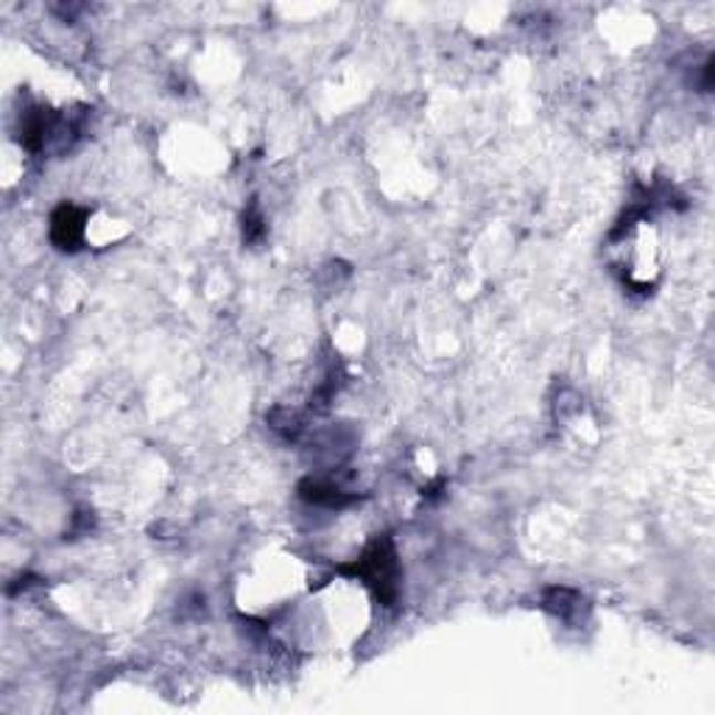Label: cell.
<instances>
[{"mask_svg": "<svg viewBox=\"0 0 715 715\" xmlns=\"http://www.w3.org/2000/svg\"><path fill=\"white\" fill-rule=\"evenodd\" d=\"M346 573L366 581L383 604H392L394 595H397V557H394V548L388 540L372 542L364 557L346 568Z\"/></svg>", "mask_w": 715, "mask_h": 715, "instance_id": "cell-1", "label": "cell"}, {"mask_svg": "<svg viewBox=\"0 0 715 715\" xmlns=\"http://www.w3.org/2000/svg\"><path fill=\"white\" fill-rule=\"evenodd\" d=\"M51 235L53 241L62 249H76L84 238V213L76 210L73 205L59 207V210L53 213Z\"/></svg>", "mask_w": 715, "mask_h": 715, "instance_id": "cell-2", "label": "cell"}]
</instances>
